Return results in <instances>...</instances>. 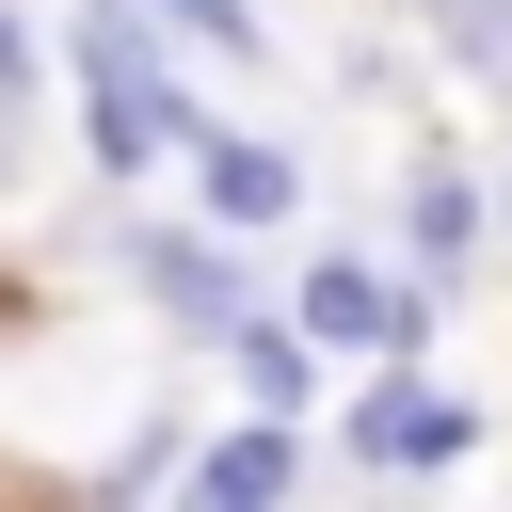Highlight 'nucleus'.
Returning <instances> with one entry per match:
<instances>
[{"mask_svg": "<svg viewBox=\"0 0 512 512\" xmlns=\"http://www.w3.org/2000/svg\"><path fill=\"white\" fill-rule=\"evenodd\" d=\"M0 176H16V112H0Z\"/></svg>", "mask_w": 512, "mask_h": 512, "instance_id": "f8f14e48", "label": "nucleus"}, {"mask_svg": "<svg viewBox=\"0 0 512 512\" xmlns=\"http://www.w3.org/2000/svg\"><path fill=\"white\" fill-rule=\"evenodd\" d=\"M144 288H160V304H176V320H208V336H224V320H240V272H224V256H208V240H192V224H160V240H144Z\"/></svg>", "mask_w": 512, "mask_h": 512, "instance_id": "423d86ee", "label": "nucleus"}, {"mask_svg": "<svg viewBox=\"0 0 512 512\" xmlns=\"http://www.w3.org/2000/svg\"><path fill=\"white\" fill-rule=\"evenodd\" d=\"M288 336H336V352H416V336H432V304H416V288H384L368 256H320Z\"/></svg>", "mask_w": 512, "mask_h": 512, "instance_id": "f03ea898", "label": "nucleus"}, {"mask_svg": "<svg viewBox=\"0 0 512 512\" xmlns=\"http://www.w3.org/2000/svg\"><path fill=\"white\" fill-rule=\"evenodd\" d=\"M416 256H432V272L480 256V192H464V176H416Z\"/></svg>", "mask_w": 512, "mask_h": 512, "instance_id": "6e6552de", "label": "nucleus"}, {"mask_svg": "<svg viewBox=\"0 0 512 512\" xmlns=\"http://www.w3.org/2000/svg\"><path fill=\"white\" fill-rule=\"evenodd\" d=\"M160 16H176V32H192V48H224V64H240V48H256V0H160Z\"/></svg>", "mask_w": 512, "mask_h": 512, "instance_id": "9d476101", "label": "nucleus"}, {"mask_svg": "<svg viewBox=\"0 0 512 512\" xmlns=\"http://www.w3.org/2000/svg\"><path fill=\"white\" fill-rule=\"evenodd\" d=\"M192 512H288V432H272V416L224 432V448L192 464Z\"/></svg>", "mask_w": 512, "mask_h": 512, "instance_id": "20e7f679", "label": "nucleus"}, {"mask_svg": "<svg viewBox=\"0 0 512 512\" xmlns=\"http://www.w3.org/2000/svg\"><path fill=\"white\" fill-rule=\"evenodd\" d=\"M16 80H32V32H16V16H0V112H16Z\"/></svg>", "mask_w": 512, "mask_h": 512, "instance_id": "9b49d317", "label": "nucleus"}, {"mask_svg": "<svg viewBox=\"0 0 512 512\" xmlns=\"http://www.w3.org/2000/svg\"><path fill=\"white\" fill-rule=\"evenodd\" d=\"M432 32H448L480 80H512V0H432Z\"/></svg>", "mask_w": 512, "mask_h": 512, "instance_id": "1a4fd4ad", "label": "nucleus"}, {"mask_svg": "<svg viewBox=\"0 0 512 512\" xmlns=\"http://www.w3.org/2000/svg\"><path fill=\"white\" fill-rule=\"evenodd\" d=\"M288 192H304L288 144H224V128H208V208H224V224H288Z\"/></svg>", "mask_w": 512, "mask_h": 512, "instance_id": "39448f33", "label": "nucleus"}, {"mask_svg": "<svg viewBox=\"0 0 512 512\" xmlns=\"http://www.w3.org/2000/svg\"><path fill=\"white\" fill-rule=\"evenodd\" d=\"M224 336H240V384H256V416H304V400H320V368H304V336H288V320H256V304H240Z\"/></svg>", "mask_w": 512, "mask_h": 512, "instance_id": "0eeeda50", "label": "nucleus"}, {"mask_svg": "<svg viewBox=\"0 0 512 512\" xmlns=\"http://www.w3.org/2000/svg\"><path fill=\"white\" fill-rule=\"evenodd\" d=\"M80 96H96V160H112V176H128V160H160V144H192V112H176V80H160L144 0H96V16H80Z\"/></svg>", "mask_w": 512, "mask_h": 512, "instance_id": "f257e3e1", "label": "nucleus"}, {"mask_svg": "<svg viewBox=\"0 0 512 512\" xmlns=\"http://www.w3.org/2000/svg\"><path fill=\"white\" fill-rule=\"evenodd\" d=\"M352 448H368V480H384V464H448V448H464V400H432V384H384V400L352 416Z\"/></svg>", "mask_w": 512, "mask_h": 512, "instance_id": "7ed1b4c3", "label": "nucleus"}]
</instances>
